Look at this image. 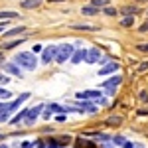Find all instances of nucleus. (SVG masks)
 Instances as JSON below:
<instances>
[{
	"instance_id": "3",
	"label": "nucleus",
	"mask_w": 148,
	"mask_h": 148,
	"mask_svg": "<svg viewBox=\"0 0 148 148\" xmlns=\"http://www.w3.org/2000/svg\"><path fill=\"white\" fill-rule=\"evenodd\" d=\"M73 49H75V47L71 46V44H61V46H57V56H56V61H57V63H65L69 57H71Z\"/></svg>"
},
{
	"instance_id": "24",
	"label": "nucleus",
	"mask_w": 148,
	"mask_h": 148,
	"mask_svg": "<svg viewBox=\"0 0 148 148\" xmlns=\"http://www.w3.org/2000/svg\"><path fill=\"white\" fill-rule=\"evenodd\" d=\"M103 12H105L107 16H116V14H119V10H116V8H113V6H105V8H103Z\"/></svg>"
},
{
	"instance_id": "2",
	"label": "nucleus",
	"mask_w": 148,
	"mask_h": 148,
	"mask_svg": "<svg viewBox=\"0 0 148 148\" xmlns=\"http://www.w3.org/2000/svg\"><path fill=\"white\" fill-rule=\"evenodd\" d=\"M123 83V75H113V77H109V79H105L101 83L103 89H107V95H114V91H116V87Z\"/></svg>"
},
{
	"instance_id": "11",
	"label": "nucleus",
	"mask_w": 148,
	"mask_h": 148,
	"mask_svg": "<svg viewBox=\"0 0 148 148\" xmlns=\"http://www.w3.org/2000/svg\"><path fill=\"white\" fill-rule=\"evenodd\" d=\"M77 99H99L101 97V91H97V89H89V91H79L77 95H75Z\"/></svg>"
},
{
	"instance_id": "19",
	"label": "nucleus",
	"mask_w": 148,
	"mask_h": 148,
	"mask_svg": "<svg viewBox=\"0 0 148 148\" xmlns=\"http://www.w3.org/2000/svg\"><path fill=\"white\" fill-rule=\"evenodd\" d=\"M81 14H83V16H95V14H99V8H95V6H91V4H87V6L81 8Z\"/></svg>"
},
{
	"instance_id": "6",
	"label": "nucleus",
	"mask_w": 148,
	"mask_h": 148,
	"mask_svg": "<svg viewBox=\"0 0 148 148\" xmlns=\"http://www.w3.org/2000/svg\"><path fill=\"white\" fill-rule=\"evenodd\" d=\"M44 107H46V105H42V103H40V105H36V107H32V109H28V114H26L24 123H26V125H34V123H36V119H38V116L42 114Z\"/></svg>"
},
{
	"instance_id": "31",
	"label": "nucleus",
	"mask_w": 148,
	"mask_h": 148,
	"mask_svg": "<svg viewBox=\"0 0 148 148\" xmlns=\"http://www.w3.org/2000/svg\"><path fill=\"white\" fill-rule=\"evenodd\" d=\"M138 32H140V34H146L148 32V20L144 24H140V28H138Z\"/></svg>"
},
{
	"instance_id": "12",
	"label": "nucleus",
	"mask_w": 148,
	"mask_h": 148,
	"mask_svg": "<svg viewBox=\"0 0 148 148\" xmlns=\"http://www.w3.org/2000/svg\"><path fill=\"white\" fill-rule=\"evenodd\" d=\"M24 42H26V36H24V38H16V40H10V42H4V44H2V51H8V49H14V47L22 46Z\"/></svg>"
},
{
	"instance_id": "30",
	"label": "nucleus",
	"mask_w": 148,
	"mask_h": 148,
	"mask_svg": "<svg viewBox=\"0 0 148 148\" xmlns=\"http://www.w3.org/2000/svg\"><path fill=\"white\" fill-rule=\"evenodd\" d=\"M144 71H148V61H142L138 65V73H144Z\"/></svg>"
},
{
	"instance_id": "27",
	"label": "nucleus",
	"mask_w": 148,
	"mask_h": 148,
	"mask_svg": "<svg viewBox=\"0 0 148 148\" xmlns=\"http://www.w3.org/2000/svg\"><path fill=\"white\" fill-rule=\"evenodd\" d=\"M10 97H12V93L8 89H2L0 87V99H10Z\"/></svg>"
},
{
	"instance_id": "29",
	"label": "nucleus",
	"mask_w": 148,
	"mask_h": 148,
	"mask_svg": "<svg viewBox=\"0 0 148 148\" xmlns=\"http://www.w3.org/2000/svg\"><path fill=\"white\" fill-rule=\"evenodd\" d=\"M138 99H140L142 103H148V91H140L138 93Z\"/></svg>"
},
{
	"instance_id": "25",
	"label": "nucleus",
	"mask_w": 148,
	"mask_h": 148,
	"mask_svg": "<svg viewBox=\"0 0 148 148\" xmlns=\"http://www.w3.org/2000/svg\"><path fill=\"white\" fill-rule=\"evenodd\" d=\"M47 148H61L59 138H49V140H47Z\"/></svg>"
},
{
	"instance_id": "23",
	"label": "nucleus",
	"mask_w": 148,
	"mask_h": 148,
	"mask_svg": "<svg viewBox=\"0 0 148 148\" xmlns=\"http://www.w3.org/2000/svg\"><path fill=\"white\" fill-rule=\"evenodd\" d=\"M109 2H111V0H91L89 4H91V6H95V8H99V10H101V8H105V6H107Z\"/></svg>"
},
{
	"instance_id": "39",
	"label": "nucleus",
	"mask_w": 148,
	"mask_h": 148,
	"mask_svg": "<svg viewBox=\"0 0 148 148\" xmlns=\"http://www.w3.org/2000/svg\"><path fill=\"white\" fill-rule=\"evenodd\" d=\"M49 2H65V0H49Z\"/></svg>"
},
{
	"instance_id": "15",
	"label": "nucleus",
	"mask_w": 148,
	"mask_h": 148,
	"mask_svg": "<svg viewBox=\"0 0 148 148\" xmlns=\"http://www.w3.org/2000/svg\"><path fill=\"white\" fill-rule=\"evenodd\" d=\"M40 4H42V0H22V2H20V6H22L24 10H34Z\"/></svg>"
},
{
	"instance_id": "42",
	"label": "nucleus",
	"mask_w": 148,
	"mask_h": 148,
	"mask_svg": "<svg viewBox=\"0 0 148 148\" xmlns=\"http://www.w3.org/2000/svg\"><path fill=\"white\" fill-rule=\"evenodd\" d=\"M0 57H2V51H0Z\"/></svg>"
},
{
	"instance_id": "14",
	"label": "nucleus",
	"mask_w": 148,
	"mask_h": 148,
	"mask_svg": "<svg viewBox=\"0 0 148 148\" xmlns=\"http://www.w3.org/2000/svg\"><path fill=\"white\" fill-rule=\"evenodd\" d=\"M26 32V26H16V28H12L8 32H4V40H8V38H14V36H20Z\"/></svg>"
},
{
	"instance_id": "5",
	"label": "nucleus",
	"mask_w": 148,
	"mask_h": 148,
	"mask_svg": "<svg viewBox=\"0 0 148 148\" xmlns=\"http://www.w3.org/2000/svg\"><path fill=\"white\" fill-rule=\"evenodd\" d=\"M0 65H2V71H4V73H8V75H14V77H20V79H22L24 71H22V67H20L18 63H14V61H10V63L2 61Z\"/></svg>"
},
{
	"instance_id": "40",
	"label": "nucleus",
	"mask_w": 148,
	"mask_h": 148,
	"mask_svg": "<svg viewBox=\"0 0 148 148\" xmlns=\"http://www.w3.org/2000/svg\"><path fill=\"white\" fill-rule=\"evenodd\" d=\"M0 148H8V146H6V144H2V146H0Z\"/></svg>"
},
{
	"instance_id": "20",
	"label": "nucleus",
	"mask_w": 148,
	"mask_h": 148,
	"mask_svg": "<svg viewBox=\"0 0 148 148\" xmlns=\"http://www.w3.org/2000/svg\"><path fill=\"white\" fill-rule=\"evenodd\" d=\"M10 111H8V109H6V105H2V107H0V123H8V121H10Z\"/></svg>"
},
{
	"instance_id": "1",
	"label": "nucleus",
	"mask_w": 148,
	"mask_h": 148,
	"mask_svg": "<svg viewBox=\"0 0 148 148\" xmlns=\"http://www.w3.org/2000/svg\"><path fill=\"white\" fill-rule=\"evenodd\" d=\"M14 63H18L26 71H36V67H38V57H36L34 51H18L14 56Z\"/></svg>"
},
{
	"instance_id": "38",
	"label": "nucleus",
	"mask_w": 148,
	"mask_h": 148,
	"mask_svg": "<svg viewBox=\"0 0 148 148\" xmlns=\"http://www.w3.org/2000/svg\"><path fill=\"white\" fill-rule=\"evenodd\" d=\"M134 148H144V146H142V144H134Z\"/></svg>"
},
{
	"instance_id": "35",
	"label": "nucleus",
	"mask_w": 148,
	"mask_h": 148,
	"mask_svg": "<svg viewBox=\"0 0 148 148\" xmlns=\"http://www.w3.org/2000/svg\"><path fill=\"white\" fill-rule=\"evenodd\" d=\"M20 148H32V142L30 140H24L22 144H20Z\"/></svg>"
},
{
	"instance_id": "22",
	"label": "nucleus",
	"mask_w": 148,
	"mask_h": 148,
	"mask_svg": "<svg viewBox=\"0 0 148 148\" xmlns=\"http://www.w3.org/2000/svg\"><path fill=\"white\" fill-rule=\"evenodd\" d=\"M121 26H123V28H132V26H134V16H125V18L121 20Z\"/></svg>"
},
{
	"instance_id": "26",
	"label": "nucleus",
	"mask_w": 148,
	"mask_h": 148,
	"mask_svg": "<svg viewBox=\"0 0 148 148\" xmlns=\"http://www.w3.org/2000/svg\"><path fill=\"white\" fill-rule=\"evenodd\" d=\"M10 75H8V73H4V71H2V73H0V83H4V85H6V83H10Z\"/></svg>"
},
{
	"instance_id": "16",
	"label": "nucleus",
	"mask_w": 148,
	"mask_h": 148,
	"mask_svg": "<svg viewBox=\"0 0 148 148\" xmlns=\"http://www.w3.org/2000/svg\"><path fill=\"white\" fill-rule=\"evenodd\" d=\"M20 14L14 10H0V20H14V18H18Z\"/></svg>"
},
{
	"instance_id": "10",
	"label": "nucleus",
	"mask_w": 148,
	"mask_h": 148,
	"mask_svg": "<svg viewBox=\"0 0 148 148\" xmlns=\"http://www.w3.org/2000/svg\"><path fill=\"white\" fill-rule=\"evenodd\" d=\"M85 56H87V49H73V53L69 57V61L73 65H79L81 61H85Z\"/></svg>"
},
{
	"instance_id": "43",
	"label": "nucleus",
	"mask_w": 148,
	"mask_h": 148,
	"mask_svg": "<svg viewBox=\"0 0 148 148\" xmlns=\"http://www.w3.org/2000/svg\"><path fill=\"white\" fill-rule=\"evenodd\" d=\"M0 107H2V103H0Z\"/></svg>"
},
{
	"instance_id": "8",
	"label": "nucleus",
	"mask_w": 148,
	"mask_h": 148,
	"mask_svg": "<svg viewBox=\"0 0 148 148\" xmlns=\"http://www.w3.org/2000/svg\"><path fill=\"white\" fill-rule=\"evenodd\" d=\"M121 69V63H116V61H109V63H105L101 69H99V75H111V73H116Z\"/></svg>"
},
{
	"instance_id": "7",
	"label": "nucleus",
	"mask_w": 148,
	"mask_h": 148,
	"mask_svg": "<svg viewBox=\"0 0 148 148\" xmlns=\"http://www.w3.org/2000/svg\"><path fill=\"white\" fill-rule=\"evenodd\" d=\"M28 99H30V93H22V95H20L18 99H14L12 103H6V109H8L10 113H14V111H16V109H18V107H20L22 103H26Z\"/></svg>"
},
{
	"instance_id": "41",
	"label": "nucleus",
	"mask_w": 148,
	"mask_h": 148,
	"mask_svg": "<svg viewBox=\"0 0 148 148\" xmlns=\"http://www.w3.org/2000/svg\"><path fill=\"white\" fill-rule=\"evenodd\" d=\"M136 2H146V0H136Z\"/></svg>"
},
{
	"instance_id": "37",
	"label": "nucleus",
	"mask_w": 148,
	"mask_h": 148,
	"mask_svg": "<svg viewBox=\"0 0 148 148\" xmlns=\"http://www.w3.org/2000/svg\"><path fill=\"white\" fill-rule=\"evenodd\" d=\"M36 144H38V148H46V144H44V142H42V140H38V142H36Z\"/></svg>"
},
{
	"instance_id": "33",
	"label": "nucleus",
	"mask_w": 148,
	"mask_h": 148,
	"mask_svg": "<svg viewBox=\"0 0 148 148\" xmlns=\"http://www.w3.org/2000/svg\"><path fill=\"white\" fill-rule=\"evenodd\" d=\"M42 49H44V46H42V44H34V47H32V51H34V53H40Z\"/></svg>"
},
{
	"instance_id": "21",
	"label": "nucleus",
	"mask_w": 148,
	"mask_h": 148,
	"mask_svg": "<svg viewBox=\"0 0 148 148\" xmlns=\"http://www.w3.org/2000/svg\"><path fill=\"white\" fill-rule=\"evenodd\" d=\"M121 123H123V116H109V119L105 121L107 126H119Z\"/></svg>"
},
{
	"instance_id": "4",
	"label": "nucleus",
	"mask_w": 148,
	"mask_h": 148,
	"mask_svg": "<svg viewBox=\"0 0 148 148\" xmlns=\"http://www.w3.org/2000/svg\"><path fill=\"white\" fill-rule=\"evenodd\" d=\"M56 56H57V46L56 44H49L42 49V63H51V61H56Z\"/></svg>"
},
{
	"instance_id": "28",
	"label": "nucleus",
	"mask_w": 148,
	"mask_h": 148,
	"mask_svg": "<svg viewBox=\"0 0 148 148\" xmlns=\"http://www.w3.org/2000/svg\"><path fill=\"white\" fill-rule=\"evenodd\" d=\"M111 140H113L116 146H123V144H125V136H113Z\"/></svg>"
},
{
	"instance_id": "34",
	"label": "nucleus",
	"mask_w": 148,
	"mask_h": 148,
	"mask_svg": "<svg viewBox=\"0 0 148 148\" xmlns=\"http://www.w3.org/2000/svg\"><path fill=\"white\" fill-rule=\"evenodd\" d=\"M138 116H148V109H138Z\"/></svg>"
},
{
	"instance_id": "9",
	"label": "nucleus",
	"mask_w": 148,
	"mask_h": 148,
	"mask_svg": "<svg viewBox=\"0 0 148 148\" xmlns=\"http://www.w3.org/2000/svg\"><path fill=\"white\" fill-rule=\"evenodd\" d=\"M99 59H101V49H99V47H91V49H87V56H85V61H87V63H97V61H99Z\"/></svg>"
},
{
	"instance_id": "17",
	"label": "nucleus",
	"mask_w": 148,
	"mask_h": 148,
	"mask_svg": "<svg viewBox=\"0 0 148 148\" xmlns=\"http://www.w3.org/2000/svg\"><path fill=\"white\" fill-rule=\"evenodd\" d=\"M121 12H123L125 16H136L138 12H140V8H138V6H123Z\"/></svg>"
},
{
	"instance_id": "36",
	"label": "nucleus",
	"mask_w": 148,
	"mask_h": 148,
	"mask_svg": "<svg viewBox=\"0 0 148 148\" xmlns=\"http://www.w3.org/2000/svg\"><path fill=\"white\" fill-rule=\"evenodd\" d=\"M123 148H134V142H126V140H125V144H123Z\"/></svg>"
},
{
	"instance_id": "32",
	"label": "nucleus",
	"mask_w": 148,
	"mask_h": 148,
	"mask_svg": "<svg viewBox=\"0 0 148 148\" xmlns=\"http://www.w3.org/2000/svg\"><path fill=\"white\" fill-rule=\"evenodd\" d=\"M136 49H138V51H144V53H148V44H138Z\"/></svg>"
},
{
	"instance_id": "18",
	"label": "nucleus",
	"mask_w": 148,
	"mask_h": 148,
	"mask_svg": "<svg viewBox=\"0 0 148 148\" xmlns=\"http://www.w3.org/2000/svg\"><path fill=\"white\" fill-rule=\"evenodd\" d=\"M26 114H28V109H24V111H20V113L16 114V116H12V119L8 121V123H10V125H18V123H22L24 119H26Z\"/></svg>"
},
{
	"instance_id": "13",
	"label": "nucleus",
	"mask_w": 148,
	"mask_h": 148,
	"mask_svg": "<svg viewBox=\"0 0 148 148\" xmlns=\"http://www.w3.org/2000/svg\"><path fill=\"white\" fill-rule=\"evenodd\" d=\"M69 28H71V30H83V32H97V30H99V28L93 26V24H71Z\"/></svg>"
}]
</instances>
